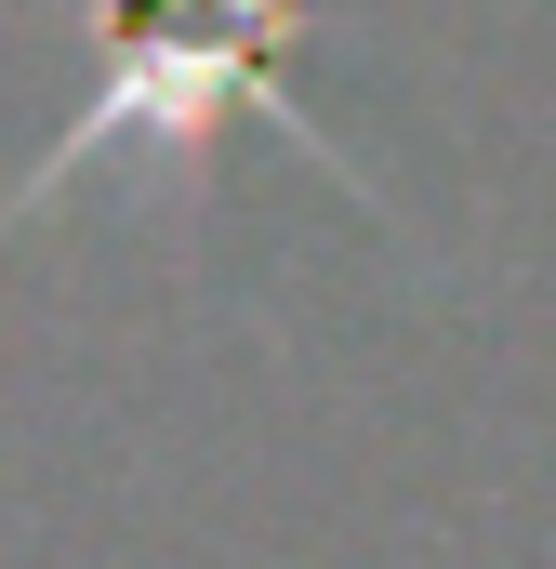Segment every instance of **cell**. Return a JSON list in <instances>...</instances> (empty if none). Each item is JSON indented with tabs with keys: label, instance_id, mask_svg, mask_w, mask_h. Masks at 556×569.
I'll return each instance as SVG.
<instances>
[{
	"label": "cell",
	"instance_id": "1",
	"mask_svg": "<svg viewBox=\"0 0 556 569\" xmlns=\"http://www.w3.org/2000/svg\"><path fill=\"white\" fill-rule=\"evenodd\" d=\"M80 27H93V93L67 107V133L0 186V239L40 226L80 186H146L159 212H199L239 133H278L318 186H345L358 212H398L385 172H358L331 146V120L291 93V53L318 40L305 0H93Z\"/></svg>",
	"mask_w": 556,
	"mask_h": 569
}]
</instances>
